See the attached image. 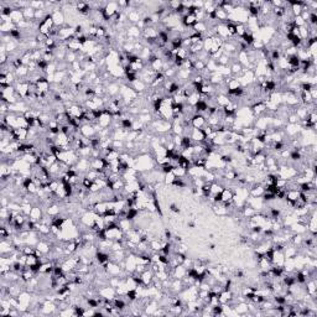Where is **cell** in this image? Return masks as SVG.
Listing matches in <instances>:
<instances>
[{"label": "cell", "mask_w": 317, "mask_h": 317, "mask_svg": "<svg viewBox=\"0 0 317 317\" xmlns=\"http://www.w3.org/2000/svg\"><path fill=\"white\" fill-rule=\"evenodd\" d=\"M113 306L115 307V309H118V310H120V311H123V310H125L126 309V302L124 301V299L123 297H114L113 299Z\"/></svg>", "instance_id": "6da1fadb"}, {"label": "cell", "mask_w": 317, "mask_h": 317, "mask_svg": "<svg viewBox=\"0 0 317 317\" xmlns=\"http://www.w3.org/2000/svg\"><path fill=\"white\" fill-rule=\"evenodd\" d=\"M168 208H170V211L171 212H174V213H180L181 211H180V207L176 204V203H171L168 206Z\"/></svg>", "instance_id": "7a4b0ae2"}]
</instances>
